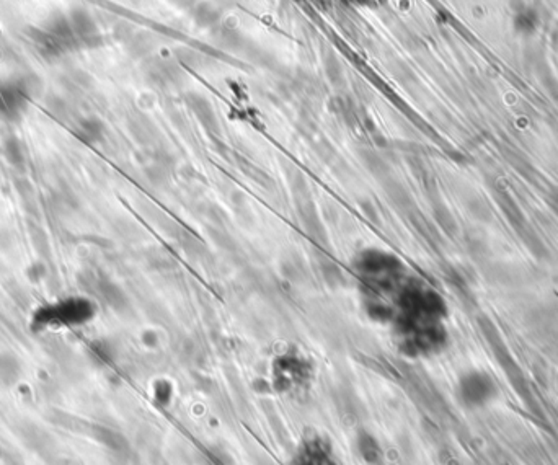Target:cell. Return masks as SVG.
I'll return each instance as SVG.
<instances>
[{
	"instance_id": "4",
	"label": "cell",
	"mask_w": 558,
	"mask_h": 465,
	"mask_svg": "<svg viewBox=\"0 0 558 465\" xmlns=\"http://www.w3.org/2000/svg\"><path fill=\"white\" fill-rule=\"evenodd\" d=\"M26 92L17 83H7L0 87V108L4 113L17 114L25 107Z\"/></svg>"
},
{
	"instance_id": "3",
	"label": "cell",
	"mask_w": 558,
	"mask_h": 465,
	"mask_svg": "<svg viewBox=\"0 0 558 465\" xmlns=\"http://www.w3.org/2000/svg\"><path fill=\"white\" fill-rule=\"evenodd\" d=\"M291 465H335L333 452L320 440L307 441L292 459Z\"/></svg>"
},
{
	"instance_id": "6",
	"label": "cell",
	"mask_w": 558,
	"mask_h": 465,
	"mask_svg": "<svg viewBox=\"0 0 558 465\" xmlns=\"http://www.w3.org/2000/svg\"><path fill=\"white\" fill-rule=\"evenodd\" d=\"M82 133L87 136L90 141L98 139L100 134H102V126H100L98 121H87V123L83 124Z\"/></svg>"
},
{
	"instance_id": "2",
	"label": "cell",
	"mask_w": 558,
	"mask_h": 465,
	"mask_svg": "<svg viewBox=\"0 0 558 465\" xmlns=\"http://www.w3.org/2000/svg\"><path fill=\"white\" fill-rule=\"evenodd\" d=\"M356 269L371 279V283L392 284L398 281L403 271V265L397 257L382 250H366L356 258Z\"/></svg>"
},
{
	"instance_id": "7",
	"label": "cell",
	"mask_w": 558,
	"mask_h": 465,
	"mask_svg": "<svg viewBox=\"0 0 558 465\" xmlns=\"http://www.w3.org/2000/svg\"><path fill=\"white\" fill-rule=\"evenodd\" d=\"M344 2V0H343ZM348 2H361V0H348Z\"/></svg>"
},
{
	"instance_id": "1",
	"label": "cell",
	"mask_w": 558,
	"mask_h": 465,
	"mask_svg": "<svg viewBox=\"0 0 558 465\" xmlns=\"http://www.w3.org/2000/svg\"><path fill=\"white\" fill-rule=\"evenodd\" d=\"M455 395L467 410L487 408L499 397L498 380L485 369H469L457 379Z\"/></svg>"
},
{
	"instance_id": "5",
	"label": "cell",
	"mask_w": 558,
	"mask_h": 465,
	"mask_svg": "<svg viewBox=\"0 0 558 465\" xmlns=\"http://www.w3.org/2000/svg\"><path fill=\"white\" fill-rule=\"evenodd\" d=\"M356 447H358L359 456L363 457L366 464H377L382 456L379 442L376 437L368 431H361L359 436L356 437Z\"/></svg>"
}]
</instances>
